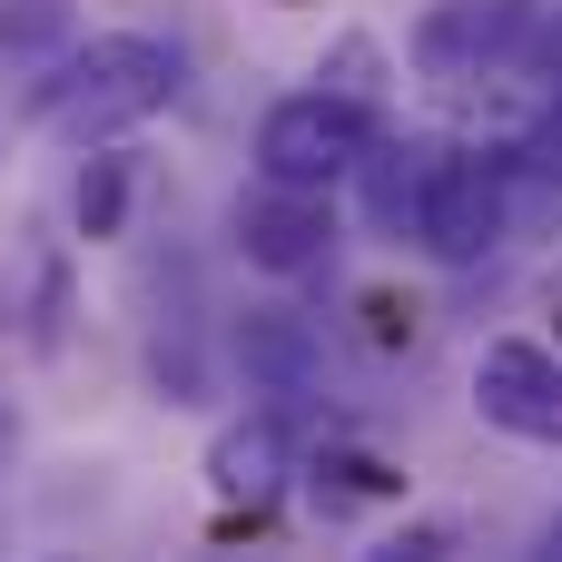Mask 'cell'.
I'll use <instances>...</instances> for the list:
<instances>
[{
  "label": "cell",
  "instance_id": "obj_7",
  "mask_svg": "<svg viewBox=\"0 0 562 562\" xmlns=\"http://www.w3.org/2000/svg\"><path fill=\"white\" fill-rule=\"evenodd\" d=\"M286 474H296V445H286L277 415H247V425H227V435L207 445V494H217L227 514H267V504L286 494Z\"/></svg>",
  "mask_w": 562,
  "mask_h": 562
},
{
  "label": "cell",
  "instance_id": "obj_10",
  "mask_svg": "<svg viewBox=\"0 0 562 562\" xmlns=\"http://www.w3.org/2000/svg\"><path fill=\"white\" fill-rule=\"evenodd\" d=\"M385 40L375 30H336L326 40V59H316V99H336V109H366V119H385Z\"/></svg>",
  "mask_w": 562,
  "mask_h": 562
},
{
  "label": "cell",
  "instance_id": "obj_12",
  "mask_svg": "<svg viewBox=\"0 0 562 562\" xmlns=\"http://www.w3.org/2000/svg\"><path fill=\"white\" fill-rule=\"evenodd\" d=\"M128 178H138L128 148H99V158L79 168V198H69V207H79V237H119V227H128Z\"/></svg>",
  "mask_w": 562,
  "mask_h": 562
},
{
  "label": "cell",
  "instance_id": "obj_13",
  "mask_svg": "<svg viewBox=\"0 0 562 562\" xmlns=\"http://www.w3.org/2000/svg\"><path fill=\"white\" fill-rule=\"evenodd\" d=\"M306 474H316V504H326V514H356V504H395V494H405V474H395V464H375V454H316Z\"/></svg>",
  "mask_w": 562,
  "mask_h": 562
},
{
  "label": "cell",
  "instance_id": "obj_2",
  "mask_svg": "<svg viewBox=\"0 0 562 562\" xmlns=\"http://www.w3.org/2000/svg\"><path fill=\"white\" fill-rule=\"evenodd\" d=\"M514 207H524V158L514 138H484V148H445L425 207H415V247L435 267H484L504 237H514Z\"/></svg>",
  "mask_w": 562,
  "mask_h": 562
},
{
  "label": "cell",
  "instance_id": "obj_16",
  "mask_svg": "<svg viewBox=\"0 0 562 562\" xmlns=\"http://www.w3.org/2000/svg\"><path fill=\"white\" fill-rule=\"evenodd\" d=\"M10 445H20V425H10V395H0V464H10Z\"/></svg>",
  "mask_w": 562,
  "mask_h": 562
},
{
  "label": "cell",
  "instance_id": "obj_11",
  "mask_svg": "<svg viewBox=\"0 0 562 562\" xmlns=\"http://www.w3.org/2000/svg\"><path fill=\"white\" fill-rule=\"evenodd\" d=\"M79 10L69 0H0V59H69Z\"/></svg>",
  "mask_w": 562,
  "mask_h": 562
},
{
  "label": "cell",
  "instance_id": "obj_15",
  "mask_svg": "<svg viewBox=\"0 0 562 562\" xmlns=\"http://www.w3.org/2000/svg\"><path fill=\"white\" fill-rule=\"evenodd\" d=\"M514 158H524V188H533V178H553V168H562V69H553V99L533 109V128L514 138Z\"/></svg>",
  "mask_w": 562,
  "mask_h": 562
},
{
  "label": "cell",
  "instance_id": "obj_14",
  "mask_svg": "<svg viewBox=\"0 0 562 562\" xmlns=\"http://www.w3.org/2000/svg\"><path fill=\"white\" fill-rule=\"evenodd\" d=\"M454 543H464V533H454L445 514H415L405 533H385V543H375L366 562H454Z\"/></svg>",
  "mask_w": 562,
  "mask_h": 562
},
{
  "label": "cell",
  "instance_id": "obj_4",
  "mask_svg": "<svg viewBox=\"0 0 562 562\" xmlns=\"http://www.w3.org/2000/svg\"><path fill=\"white\" fill-rule=\"evenodd\" d=\"M543 49V0H435L415 20V69L435 89H484L514 79Z\"/></svg>",
  "mask_w": 562,
  "mask_h": 562
},
{
  "label": "cell",
  "instance_id": "obj_9",
  "mask_svg": "<svg viewBox=\"0 0 562 562\" xmlns=\"http://www.w3.org/2000/svg\"><path fill=\"white\" fill-rule=\"evenodd\" d=\"M237 366H247V385L257 395H316V336H306V316H247L237 326Z\"/></svg>",
  "mask_w": 562,
  "mask_h": 562
},
{
  "label": "cell",
  "instance_id": "obj_6",
  "mask_svg": "<svg viewBox=\"0 0 562 562\" xmlns=\"http://www.w3.org/2000/svg\"><path fill=\"white\" fill-rule=\"evenodd\" d=\"M227 237H237V257L257 277H316L336 257V207L326 198H296V188H237Z\"/></svg>",
  "mask_w": 562,
  "mask_h": 562
},
{
  "label": "cell",
  "instance_id": "obj_8",
  "mask_svg": "<svg viewBox=\"0 0 562 562\" xmlns=\"http://www.w3.org/2000/svg\"><path fill=\"white\" fill-rule=\"evenodd\" d=\"M435 168H445V138H375L366 148V217L385 227V237H415V207H425V188H435Z\"/></svg>",
  "mask_w": 562,
  "mask_h": 562
},
{
  "label": "cell",
  "instance_id": "obj_1",
  "mask_svg": "<svg viewBox=\"0 0 562 562\" xmlns=\"http://www.w3.org/2000/svg\"><path fill=\"white\" fill-rule=\"evenodd\" d=\"M178 49L168 40H148V30H99V40H79L69 59H49V79H40V119L59 128V138H79V148H109L119 128H138V119H158L168 99H178Z\"/></svg>",
  "mask_w": 562,
  "mask_h": 562
},
{
  "label": "cell",
  "instance_id": "obj_3",
  "mask_svg": "<svg viewBox=\"0 0 562 562\" xmlns=\"http://www.w3.org/2000/svg\"><path fill=\"white\" fill-rule=\"evenodd\" d=\"M375 138H385V119L336 109V99H316V89H286V99L257 119V188L336 198V188L366 168V148H375Z\"/></svg>",
  "mask_w": 562,
  "mask_h": 562
},
{
  "label": "cell",
  "instance_id": "obj_17",
  "mask_svg": "<svg viewBox=\"0 0 562 562\" xmlns=\"http://www.w3.org/2000/svg\"><path fill=\"white\" fill-rule=\"evenodd\" d=\"M533 562H562V514H553V533H543V553H533Z\"/></svg>",
  "mask_w": 562,
  "mask_h": 562
},
{
  "label": "cell",
  "instance_id": "obj_5",
  "mask_svg": "<svg viewBox=\"0 0 562 562\" xmlns=\"http://www.w3.org/2000/svg\"><path fill=\"white\" fill-rule=\"evenodd\" d=\"M474 415L514 445H562V356L533 336H494L474 356Z\"/></svg>",
  "mask_w": 562,
  "mask_h": 562
}]
</instances>
